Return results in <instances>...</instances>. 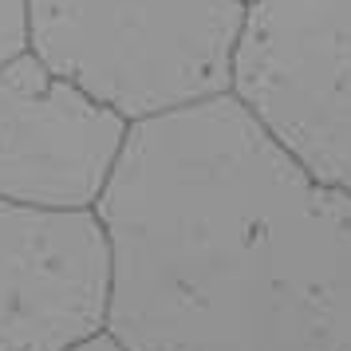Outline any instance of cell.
<instances>
[{
	"label": "cell",
	"mask_w": 351,
	"mask_h": 351,
	"mask_svg": "<svg viewBox=\"0 0 351 351\" xmlns=\"http://www.w3.org/2000/svg\"><path fill=\"white\" fill-rule=\"evenodd\" d=\"M229 95L316 182L351 193V0H249Z\"/></svg>",
	"instance_id": "3957f363"
},
{
	"label": "cell",
	"mask_w": 351,
	"mask_h": 351,
	"mask_svg": "<svg viewBox=\"0 0 351 351\" xmlns=\"http://www.w3.org/2000/svg\"><path fill=\"white\" fill-rule=\"evenodd\" d=\"M107 237L95 213L0 206V351H71L103 332Z\"/></svg>",
	"instance_id": "5b68a950"
},
{
	"label": "cell",
	"mask_w": 351,
	"mask_h": 351,
	"mask_svg": "<svg viewBox=\"0 0 351 351\" xmlns=\"http://www.w3.org/2000/svg\"><path fill=\"white\" fill-rule=\"evenodd\" d=\"M249 0H24V48L130 127L229 95Z\"/></svg>",
	"instance_id": "7a4b0ae2"
},
{
	"label": "cell",
	"mask_w": 351,
	"mask_h": 351,
	"mask_svg": "<svg viewBox=\"0 0 351 351\" xmlns=\"http://www.w3.org/2000/svg\"><path fill=\"white\" fill-rule=\"evenodd\" d=\"M130 123L24 48L0 64V206L95 213Z\"/></svg>",
	"instance_id": "277c9868"
},
{
	"label": "cell",
	"mask_w": 351,
	"mask_h": 351,
	"mask_svg": "<svg viewBox=\"0 0 351 351\" xmlns=\"http://www.w3.org/2000/svg\"><path fill=\"white\" fill-rule=\"evenodd\" d=\"M24 51V0H0V64Z\"/></svg>",
	"instance_id": "8992f818"
},
{
	"label": "cell",
	"mask_w": 351,
	"mask_h": 351,
	"mask_svg": "<svg viewBox=\"0 0 351 351\" xmlns=\"http://www.w3.org/2000/svg\"><path fill=\"white\" fill-rule=\"evenodd\" d=\"M71 351H119V348H114L111 339L99 332V335H91V339H83V343H75Z\"/></svg>",
	"instance_id": "52a82bcc"
},
{
	"label": "cell",
	"mask_w": 351,
	"mask_h": 351,
	"mask_svg": "<svg viewBox=\"0 0 351 351\" xmlns=\"http://www.w3.org/2000/svg\"><path fill=\"white\" fill-rule=\"evenodd\" d=\"M95 221L119 351H351V193L233 95L134 123Z\"/></svg>",
	"instance_id": "6da1fadb"
}]
</instances>
